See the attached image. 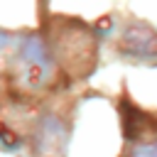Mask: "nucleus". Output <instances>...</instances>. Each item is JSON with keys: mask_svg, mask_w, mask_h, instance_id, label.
I'll use <instances>...</instances> for the list:
<instances>
[{"mask_svg": "<svg viewBox=\"0 0 157 157\" xmlns=\"http://www.w3.org/2000/svg\"><path fill=\"white\" fill-rule=\"evenodd\" d=\"M10 42H12V37L5 34V32H0V52H2L5 47H10Z\"/></svg>", "mask_w": 157, "mask_h": 157, "instance_id": "423d86ee", "label": "nucleus"}, {"mask_svg": "<svg viewBox=\"0 0 157 157\" xmlns=\"http://www.w3.org/2000/svg\"><path fill=\"white\" fill-rule=\"evenodd\" d=\"M52 61L47 44L39 37H27L17 54V76L27 88H39L49 81Z\"/></svg>", "mask_w": 157, "mask_h": 157, "instance_id": "f257e3e1", "label": "nucleus"}, {"mask_svg": "<svg viewBox=\"0 0 157 157\" xmlns=\"http://www.w3.org/2000/svg\"><path fill=\"white\" fill-rule=\"evenodd\" d=\"M0 140H2L5 145H10V147H15V145H17L15 135H12V132H7V130H2V128H0Z\"/></svg>", "mask_w": 157, "mask_h": 157, "instance_id": "39448f33", "label": "nucleus"}, {"mask_svg": "<svg viewBox=\"0 0 157 157\" xmlns=\"http://www.w3.org/2000/svg\"><path fill=\"white\" fill-rule=\"evenodd\" d=\"M56 56L66 66H74L76 61H83L86 66V61H93V42L81 27H76L74 32L66 27V32L56 37Z\"/></svg>", "mask_w": 157, "mask_h": 157, "instance_id": "f03ea898", "label": "nucleus"}, {"mask_svg": "<svg viewBox=\"0 0 157 157\" xmlns=\"http://www.w3.org/2000/svg\"><path fill=\"white\" fill-rule=\"evenodd\" d=\"M120 49L135 59H157V32L142 25H132L123 32Z\"/></svg>", "mask_w": 157, "mask_h": 157, "instance_id": "7ed1b4c3", "label": "nucleus"}, {"mask_svg": "<svg viewBox=\"0 0 157 157\" xmlns=\"http://www.w3.org/2000/svg\"><path fill=\"white\" fill-rule=\"evenodd\" d=\"M132 157H157V142H150V145H142L132 152Z\"/></svg>", "mask_w": 157, "mask_h": 157, "instance_id": "20e7f679", "label": "nucleus"}]
</instances>
